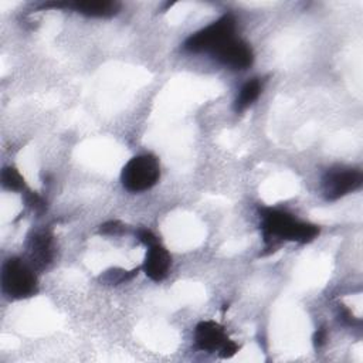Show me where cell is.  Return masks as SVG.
I'll return each instance as SVG.
<instances>
[{"label": "cell", "mask_w": 363, "mask_h": 363, "mask_svg": "<svg viewBox=\"0 0 363 363\" xmlns=\"http://www.w3.org/2000/svg\"><path fill=\"white\" fill-rule=\"evenodd\" d=\"M135 274H138V269H133V271H130V274H129V272H126V271H123V269L115 268V269L106 271V274H105V277H104V281L108 282V284H121V282H123V281L130 279Z\"/></svg>", "instance_id": "13"}, {"label": "cell", "mask_w": 363, "mask_h": 363, "mask_svg": "<svg viewBox=\"0 0 363 363\" xmlns=\"http://www.w3.org/2000/svg\"><path fill=\"white\" fill-rule=\"evenodd\" d=\"M125 230L123 224H121L119 221H108L105 224L101 225L99 233L105 234V235H118Z\"/></svg>", "instance_id": "14"}, {"label": "cell", "mask_w": 363, "mask_h": 363, "mask_svg": "<svg viewBox=\"0 0 363 363\" xmlns=\"http://www.w3.org/2000/svg\"><path fill=\"white\" fill-rule=\"evenodd\" d=\"M138 238H139V241L143 242L146 247H149V245L157 242L156 235H155L150 230H146V228H142V230L138 231Z\"/></svg>", "instance_id": "17"}, {"label": "cell", "mask_w": 363, "mask_h": 363, "mask_svg": "<svg viewBox=\"0 0 363 363\" xmlns=\"http://www.w3.org/2000/svg\"><path fill=\"white\" fill-rule=\"evenodd\" d=\"M227 340L224 328L214 320H203L194 329V343L203 352H220Z\"/></svg>", "instance_id": "7"}, {"label": "cell", "mask_w": 363, "mask_h": 363, "mask_svg": "<svg viewBox=\"0 0 363 363\" xmlns=\"http://www.w3.org/2000/svg\"><path fill=\"white\" fill-rule=\"evenodd\" d=\"M234 31L235 18L231 14H225L208 24L207 27L191 34L184 41V50L190 52L210 51L213 54L228 40L234 38Z\"/></svg>", "instance_id": "3"}, {"label": "cell", "mask_w": 363, "mask_h": 363, "mask_svg": "<svg viewBox=\"0 0 363 363\" xmlns=\"http://www.w3.org/2000/svg\"><path fill=\"white\" fill-rule=\"evenodd\" d=\"M160 177V166L153 155H139L132 157L122 169V186L132 193H139L153 187Z\"/></svg>", "instance_id": "4"}, {"label": "cell", "mask_w": 363, "mask_h": 363, "mask_svg": "<svg viewBox=\"0 0 363 363\" xmlns=\"http://www.w3.org/2000/svg\"><path fill=\"white\" fill-rule=\"evenodd\" d=\"M1 289L13 299H23L37 292L33 268L20 258H9L1 268Z\"/></svg>", "instance_id": "2"}, {"label": "cell", "mask_w": 363, "mask_h": 363, "mask_svg": "<svg viewBox=\"0 0 363 363\" xmlns=\"http://www.w3.org/2000/svg\"><path fill=\"white\" fill-rule=\"evenodd\" d=\"M26 201H27V204H30L37 213H41L44 208H45V203H44V200L38 196V194H35V193H28L27 196H26Z\"/></svg>", "instance_id": "15"}, {"label": "cell", "mask_w": 363, "mask_h": 363, "mask_svg": "<svg viewBox=\"0 0 363 363\" xmlns=\"http://www.w3.org/2000/svg\"><path fill=\"white\" fill-rule=\"evenodd\" d=\"M325 339H326V332H325V329H318L316 333H315V337H313L315 346H316V347H320V346L325 343Z\"/></svg>", "instance_id": "18"}, {"label": "cell", "mask_w": 363, "mask_h": 363, "mask_svg": "<svg viewBox=\"0 0 363 363\" xmlns=\"http://www.w3.org/2000/svg\"><path fill=\"white\" fill-rule=\"evenodd\" d=\"M30 250L33 264L37 268L47 267L52 259V237L45 231L35 234L31 240Z\"/></svg>", "instance_id": "10"}, {"label": "cell", "mask_w": 363, "mask_h": 363, "mask_svg": "<svg viewBox=\"0 0 363 363\" xmlns=\"http://www.w3.org/2000/svg\"><path fill=\"white\" fill-rule=\"evenodd\" d=\"M237 352H238V345H237L234 340L228 339L227 343L221 347V350H220L218 353H220V356H221L223 359H228V357L234 356Z\"/></svg>", "instance_id": "16"}, {"label": "cell", "mask_w": 363, "mask_h": 363, "mask_svg": "<svg viewBox=\"0 0 363 363\" xmlns=\"http://www.w3.org/2000/svg\"><path fill=\"white\" fill-rule=\"evenodd\" d=\"M363 176L357 169L336 167L325 173L322 179V191L326 200H337L362 186Z\"/></svg>", "instance_id": "5"}, {"label": "cell", "mask_w": 363, "mask_h": 363, "mask_svg": "<svg viewBox=\"0 0 363 363\" xmlns=\"http://www.w3.org/2000/svg\"><path fill=\"white\" fill-rule=\"evenodd\" d=\"M1 183L7 190L21 191L26 186L23 176L14 167H4L1 172Z\"/></svg>", "instance_id": "12"}, {"label": "cell", "mask_w": 363, "mask_h": 363, "mask_svg": "<svg viewBox=\"0 0 363 363\" xmlns=\"http://www.w3.org/2000/svg\"><path fill=\"white\" fill-rule=\"evenodd\" d=\"M259 218L264 241L268 245L281 240L309 242L319 234L316 225L301 221L284 210L264 207L259 210Z\"/></svg>", "instance_id": "1"}, {"label": "cell", "mask_w": 363, "mask_h": 363, "mask_svg": "<svg viewBox=\"0 0 363 363\" xmlns=\"http://www.w3.org/2000/svg\"><path fill=\"white\" fill-rule=\"evenodd\" d=\"M261 89H262V84L258 78H252L248 82H245L235 98V102H234L235 112H242L244 109H247L259 96Z\"/></svg>", "instance_id": "11"}, {"label": "cell", "mask_w": 363, "mask_h": 363, "mask_svg": "<svg viewBox=\"0 0 363 363\" xmlns=\"http://www.w3.org/2000/svg\"><path fill=\"white\" fill-rule=\"evenodd\" d=\"M213 55L225 67L231 69H245L252 64L254 54L251 47L235 37L223 44Z\"/></svg>", "instance_id": "6"}, {"label": "cell", "mask_w": 363, "mask_h": 363, "mask_svg": "<svg viewBox=\"0 0 363 363\" xmlns=\"http://www.w3.org/2000/svg\"><path fill=\"white\" fill-rule=\"evenodd\" d=\"M170 267L172 257L164 247H162L159 242H155L147 247L143 262V272L147 278L156 282L163 281L169 275Z\"/></svg>", "instance_id": "8"}, {"label": "cell", "mask_w": 363, "mask_h": 363, "mask_svg": "<svg viewBox=\"0 0 363 363\" xmlns=\"http://www.w3.org/2000/svg\"><path fill=\"white\" fill-rule=\"evenodd\" d=\"M65 7L75 10L88 17H112L118 13L119 4L108 0H85L75 3H65Z\"/></svg>", "instance_id": "9"}]
</instances>
